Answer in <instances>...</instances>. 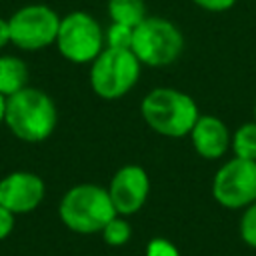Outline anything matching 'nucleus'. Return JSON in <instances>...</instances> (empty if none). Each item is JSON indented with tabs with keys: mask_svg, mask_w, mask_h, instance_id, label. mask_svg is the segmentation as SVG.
<instances>
[{
	"mask_svg": "<svg viewBox=\"0 0 256 256\" xmlns=\"http://www.w3.org/2000/svg\"><path fill=\"white\" fill-rule=\"evenodd\" d=\"M4 122L16 138L24 142H42L56 128V104L46 92L24 86L6 98Z\"/></svg>",
	"mask_w": 256,
	"mask_h": 256,
	"instance_id": "f257e3e1",
	"label": "nucleus"
},
{
	"mask_svg": "<svg viewBox=\"0 0 256 256\" xmlns=\"http://www.w3.org/2000/svg\"><path fill=\"white\" fill-rule=\"evenodd\" d=\"M140 112L154 132L168 138L188 136L200 116L190 94L168 86L150 90L140 104Z\"/></svg>",
	"mask_w": 256,
	"mask_h": 256,
	"instance_id": "f03ea898",
	"label": "nucleus"
},
{
	"mask_svg": "<svg viewBox=\"0 0 256 256\" xmlns=\"http://www.w3.org/2000/svg\"><path fill=\"white\" fill-rule=\"evenodd\" d=\"M60 220L66 228L78 234L102 232V228L116 216L108 188L96 184H76L60 200Z\"/></svg>",
	"mask_w": 256,
	"mask_h": 256,
	"instance_id": "7ed1b4c3",
	"label": "nucleus"
},
{
	"mask_svg": "<svg viewBox=\"0 0 256 256\" xmlns=\"http://www.w3.org/2000/svg\"><path fill=\"white\" fill-rule=\"evenodd\" d=\"M140 60L130 48H104L90 66V86L104 100L128 94L140 78Z\"/></svg>",
	"mask_w": 256,
	"mask_h": 256,
	"instance_id": "20e7f679",
	"label": "nucleus"
},
{
	"mask_svg": "<svg viewBox=\"0 0 256 256\" xmlns=\"http://www.w3.org/2000/svg\"><path fill=\"white\" fill-rule=\"evenodd\" d=\"M182 48L184 36L178 26L158 16H146L134 28L130 44L140 64L146 66H168L182 54Z\"/></svg>",
	"mask_w": 256,
	"mask_h": 256,
	"instance_id": "39448f33",
	"label": "nucleus"
},
{
	"mask_svg": "<svg viewBox=\"0 0 256 256\" xmlns=\"http://www.w3.org/2000/svg\"><path fill=\"white\" fill-rule=\"evenodd\" d=\"M56 46L66 60L74 64H86L104 50V32L90 14L72 12L60 18Z\"/></svg>",
	"mask_w": 256,
	"mask_h": 256,
	"instance_id": "423d86ee",
	"label": "nucleus"
},
{
	"mask_svg": "<svg viewBox=\"0 0 256 256\" xmlns=\"http://www.w3.org/2000/svg\"><path fill=\"white\" fill-rule=\"evenodd\" d=\"M10 42L22 50H40L56 42L60 16L46 4H28L10 20Z\"/></svg>",
	"mask_w": 256,
	"mask_h": 256,
	"instance_id": "0eeeda50",
	"label": "nucleus"
},
{
	"mask_svg": "<svg viewBox=\"0 0 256 256\" xmlns=\"http://www.w3.org/2000/svg\"><path fill=\"white\" fill-rule=\"evenodd\" d=\"M212 196L220 206L230 210L256 202V160L234 156L218 168L212 180Z\"/></svg>",
	"mask_w": 256,
	"mask_h": 256,
	"instance_id": "6e6552de",
	"label": "nucleus"
},
{
	"mask_svg": "<svg viewBox=\"0 0 256 256\" xmlns=\"http://www.w3.org/2000/svg\"><path fill=\"white\" fill-rule=\"evenodd\" d=\"M150 192V178L146 170L138 164H126L116 170L108 184V194L114 204L116 214L130 216L138 212Z\"/></svg>",
	"mask_w": 256,
	"mask_h": 256,
	"instance_id": "1a4fd4ad",
	"label": "nucleus"
},
{
	"mask_svg": "<svg viewBox=\"0 0 256 256\" xmlns=\"http://www.w3.org/2000/svg\"><path fill=\"white\" fill-rule=\"evenodd\" d=\"M44 192V180L34 172L16 170L0 180V204L14 214H26L38 208Z\"/></svg>",
	"mask_w": 256,
	"mask_h": 256,
	"instance_id": "9d476101",
	"label": "nucleus"
},
{
	"mask_svg": "<svg viewBox=\"0 0 256 256\" xmlns=\"http://www.w3.org/2000/svg\"><path fill=\"white\" fill-rule=\"evenodd\" d=\"M192 146L198 152V156L206 160H218L224 156V152L230 146V132L226 124L218 116H198L196 124L190 130Z\"/></svg>",
	"mask_w": 256,
	"mask_h": 256,
	"instance_id": "9b49d317",
	"label": "nucleus"
},
{
	"mask_svg": "<svg viewBox=\"0 0 256 256\" xmlns=\"http://www.w3.org/2000/svg\"><path fill=\"white\" fill-rule=\"evenodd\" d=\"M28 82V66L16 56H0V92L8 98Z\"/></svg>",
	"mask_w": 256,
	"mask_h": 256,
	"instance_id": "f8f14e48",
	"label": "nucleus"
},
{
	"mask_svg": "<svg viewBox=\"0 0 256 256\" xmlns=\"http://www.w3.org/2000/svg\"><path fill=\"white\" fill-rule=\"evenodd\" d=\"M108 16L112 22L136 28L146 18L144 0H108Z\"/></svg>",
	"mask_w": 256,
	"mask_h": 256,
	"instance_id": "ddd939ff",
	"label": "nucleus"
},
{
	"mask_svg": "<svg viewBox=\"0 0 256 256\" xmlns=\"http://www.w3.org/2000/svg\"><path fill=\"white\" fill-rule=\"evenodd\" d=\"M234 156L244 160H256V122L242 124L230 138Z\"/></svg>",
	"mask_w": 256,
	"mask_h": 256,
	"instance_id": "4468645a",
	"label": "nucleus"
},
{
	"mask_svg": "<svg viewBox=\"0 0 256 256\" xmlns=\"http://www.w3.org/2000/svg\"><path fill=\"white\" fill-rule=\"evenodd\" d=\"M130 236H132V226L120 214H116L112 220H108V224L102 228V238L108 246H122L130 240Z\"/></svg>",
	"mask_w": 256,
	"mask_h": 256,
	"instance_id": "2eb2a0df",
	"label": "nucleus"
},
{
	"mask_svg": "<svg viewBox=\"0 0 256 256\" xmlns=\"http://www.w3.org/2000/svg\"><path fill=\"white\" fill-rule=\"evenodd\" d=\"M132 34H134V28L132 26L112 22L108 26V30L104 32V44L108 48H130Z\"/></svg>",
	"mask_w": 256,
	"mask_h": 256,
	"instance_id": "dca6fc26",
	"label": "nucleus"
},
{
	"mask_svg": "<svg viewBox=\"0 0 256 256\" xmlns=\"http://www.w3.org/2000/svg\"><path fill=\"white\" fill-rule=\"evenodd\" d=\"M240 236L250 248L256 250V202L246 206V212L240 218Z\"/></svg>",
	"mask_w": 256,
	"mask_h": 256,
	"instance_id": "f3484780",
	"label": "nucleus"
},
{
	"mask_svg": "<svg viewBox=\"0 0 256 256\" xmlns=\"http://www.w3.org/2000/svg\"><path fill=\"white\" fill-rule=\"evenodd\" d=\"M144 256H180L178 248L166 238H152L146 246Z\"/></svg>",
	"mask_w": 256,
	"mask_h": 256,
	"instance_id": "a211bd4d",
	"label": "nucleus"
},
{
	"mask_svg": "<svg viewBox=\"0 0 256 256\" xmlns=\"http://www.w3.org/2000/svg\"><path fill=\"white\" fill-rule=\"evenodd\" d=\"M192 2L208 12H224L236 4V0H192Z\"/></svg>",
	"mask_w": 256,
	"mask_h": 256,
	"instance_id": "6ab92c4d",
	"label": "nucleus"
},
{
	"mask_svg": "<svg viewBox=\"0 0 256 256\" xmlns=\"http://www.w3.org/2000/svg\"><path fill=\"white\" fill-rule=\"evenodd\" d=\"M12 228H14V212H10L0 204V240L8 238Z\"/></svg>",
	"mask_w": 256,
	"mask_h": 256,
	"instance_id": "aec40b11",
	"label": "nucleus"
},
{
	"mask_svg": "<svg viewBox=\"0 0 256 256\" xmlns=\"http://www.w3.org/2000/svg\"><path fill=\"white\" fill-rule=\"evenodd\" d=\"M10 42V24L8 20L0 18V48H4Z\"/></svg>",
	"mask_w": 256,
	"mask_h": 256,
	"instance_id": "412c9836",
	"label": "nucleus"
},
{
	"mask_svg": "<svg viewBox=\"0 0 256 256\" xmlns=\"http://www.w3.org/2000/svg\"><path fill=\"white\" fill-rule=\"evenodd\" d=\"M4 114H6V96L0 92V122H4Z\"/></svg>",
	"mask_w": 256,
	"mask_h": 256,
	"instance_id": "4be33fe9",
	"label": "nucleus"
},
{
	"mask_svg": "<svg viewBox=\"0 0 256 256\" xmlns=\"http://www.w3.org/2000/svg\"><path fill=\"white\" fill-rule=\"evenodd\" d=\"M254 122H256V104H254Z\"/></svg>",
	"mask_w": 256,
	"mask_h": 256,
	"instance_id": "5701e85b",
	"label": "nucleus"
}]
</instances>
